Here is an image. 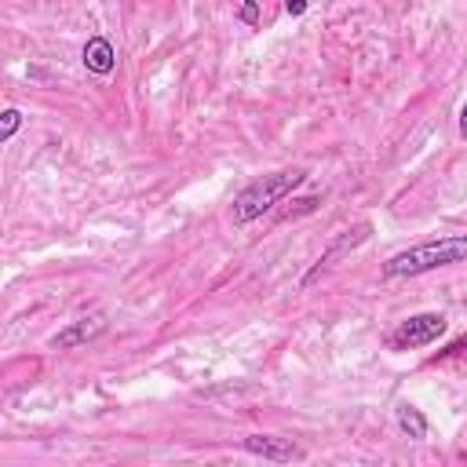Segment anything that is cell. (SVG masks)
<instances>
[{
    "label": "cell",
    "instance_id": "8992f818",
    "mask_svg": "<svg viewBox=\"0 0 467 467\" xmlns=\"http://www.w3.org/2000/svg\"><path fill=\"white\" fill-rule=\"evenodd\" d=\"M369 230H373V226H369V223H362V226H354V230H347V234H343V238H336V242H333V249H329V253H325V256L318 260V267H314V271H311V274L303 278V285H311V282H314V278H318V274H322V271H325V267H329L333 260H340L343 253H351V249H358V245H362V242L369 238Z\"/></svg>",
    "mask_w": 467,
    "mask_h": 467
},
{
    "label": "cell",
    "instance_id": "277c9868",
    "mask_svg": "<svg viewBox=\"0 0 467 467\" xmlns=\"http://www.w3.org/2000/svg\"><path fill=\"white\" fill-rule=\"evenodd\" d=\"M103 333H106V314H88V318L70 322L63 333H55V336H52V347H55V351H74V347L92 343V340L103 336Z\"/></svg>",
    "mask_w": 467,
    "mask_h": 467
},
{
    "label": "cell",
    "instance_id": "9c48e42d",
    "mask_svg": "<svg viewBox=\"0 0 467 467\" xmlns=\"http://www.w3.org/2000/svg\"><path fill=\"white\" fill-rule=\"evenodd\" d=\"M23 124V114L19 110H5V124H0V143H12V135L19 132Z\"/></svg>",
    "mask_w": 467,
    "mask_h": 467
},
{
    "label": "cell",
    "instance_id": "6da1fadb",
    "mask_svg": "<svg viewBox=\"0 0 467 467\" xmlns=\"http://www.w3.org/2000/svg\"><path fill=\"white\" fill-rule=\"evenodd\" d=\"M452 263H467V234L405 249V253L391 256L380 274L387 282H394V278H416V274H427V271H438V267H452Z\"/></svg>",
    "mask_w": 467,
    "mask_h": 467
},
{
    "label": "cell",
    "instance_id": "7a4b0ae2",
    "mask_svg": "<svg viewBox=\"0 0 467 467\" xmlns=\"http://www.w3.org/2000/svg\"><path fill=\"white\" fill-rule=\"evenodd\" d=\"M303 179H307V172H303V168H285V172H271V175H263V179L249 183L238 197H234V208H230L234 226H245V223H253V219L267 215V212H271L282 197H289Z\"/></svg>",
    "mask_w": 467,
    "mask_h": 467
},
{
    "label": "cell",
    "instance_id": "7c38bea8",
    "mask_svg": "<svg viewBox=\"0 0 467 467\" xmlns=\"http://www.w3.org/2000/svg\"><path fill=\"white\" fill-rule=\"evenodd\" d=\"M285 12L289 15H303L307 12V0H285Z\"/></svg>",
    "mask_w": 467,
    "mask_h": 467
},
{
    "label": "cell",
    "instance_id": "5b68a950",
    "mask_svg": "<svg viewBox=\"0 0 467 467\" xmlns=\"http://www.w3.org/2000/svg\"><path fill=\"white\" fill-rule=\"evenodd\" d=\"M242 445H245L249 452L263 456V460H274V463H293V460H303V456H307L296 442H289V438H274V434H249Z\"/></svg>",
    "mask_w": 467,
    "mask_h": 467
},
{
    "label": "cell",
    "instance_id": "3957f363",
    "mask_svg": "<svg viewBox=\"0 0 467 467\" xmlns=\"http://www.w3.org/2000/svg\"><path fill=\"white\" fill-rule=\"evenodd\" d=\"M442 333H445V318H442V314H434V311H427V314H412V318H405V322L391 333V347H394V351L427 347V343H434Z\"/></svg>",
    "mask_w": 467,
    "mask_h": 467
},
{
    "label": "cell",
    "instance_id": "52a82bcc",
    "mask_svg": "<svg viewBox=\"0 0 467 467\" xmlns=\"http://www.w3.org/2000/svg\"><path fill=\"white\" fill-rule=\"evenodd\" d=\"M81 59H84V66H88L92 74H99V77H110V74L117 70V52H114V45H110L106 37H92V41L84 45Z\"/></svg>",
    "mask_w": 467,
    "mask_h": 467
},
{
    "label": "cell",
    "instance_id": "ba28073f",
    "mask_svg": "<svg viewBox=\"0 0 467 467\" xmlns=\"http://www.w3.org/2000/svg\"><path fill=\"white\" fill-rule=\"evenodd\" d=\"M398 427H402L409 438H416V442L427 438V416H423L412 402H402V405H398Z\"/></svg>",
    "mask_w": 467,
    "mask_h": 467
},
{
    "label": "cell",
    "instance_id": "30bf717a",
    "mask_svg": "<svg viewBox=\"0 0 467 467\" xmlns=\"http://www.w3.org/2000/svg\"><path fill=\"white\" fill-rule=\"evenodd\" d=\"M242 23H249V26L260 23V5H256V0H245V5H242Z\"/></svg>",
    "mask_w": 467,
    "mask_h": 467
},
{
    "label": "cell",
    "instance_id": "8fae6325",
    "mask_svg": "<svg viewBox=\"0 0 467 467\" xmlns=\"http://www.w3.org/2000/svg\"><path fill=\"white\" fill-rule=\"evenodd\" d=\"M456 354H467V336H463V340H456V343H449L438 358H456Z\"/></svg>",
    "mask_w": 467,
    "mask_h": 467
},
{
    "label": "cell",
    "instance_id": "4fadbf2b",
    "mask_svg": "<svg viewBox=\"0 0 467 467\" xmlns=\"http://www.w3.org/2000/svg\"><path fill=\"white\" fill-rule=\"evenodd\" d=\"M460 132H463V139H467V106L460 110Z\"/></svg>",
    "mask_w": 467,
    "mask_h": 467
}]
</instances>
